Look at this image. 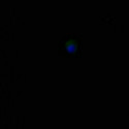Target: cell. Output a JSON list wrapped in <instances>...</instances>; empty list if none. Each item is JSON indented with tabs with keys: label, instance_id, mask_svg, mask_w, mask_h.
Here are the masks:
<instances>
[{
	"label": "cell",
	"instance_id": "6da1fadb",
	"mask_svg": "<svg viewBox=\"0 0 129 129\" xmlns=\"http://www.w3.org/2000/svg\"><path fill=\"white\" fill-rule=\"evenodd\" d=\"M64 48H65V51L68 54H70V55H73V54L78 51L79 42H78V40H76L74 38H70V39H68L65 42V44H64Z\"/></svg>",
	"mask_w": 129,
	"mask_h": 129
}]
</instances>
